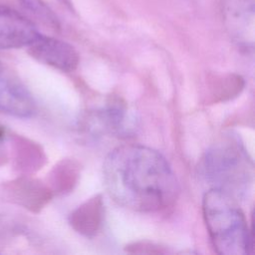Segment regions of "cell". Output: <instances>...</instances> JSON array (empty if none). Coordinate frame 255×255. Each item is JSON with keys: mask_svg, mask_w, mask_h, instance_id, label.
<instances>
[{"mask_svg": "<svg viewBox=\"0 0 255 255\" xmlns=\"http://www.w3.org/2000/svg\"><path fill=\"white\" fill-rule=\"evenodd\" d=\"M105 214L103 196L96 194L78 206L69 217L72 228L86 237L96 236L102 228Z\"/></svg>", "mask_w": 255, "mask_h": 255, "instance_id": "obj_9", "label": "cell"}, {"mask_svg": "<svg viewBox=\"0 0 255 255\" xmlns=\"http://www.w3.org/2000/svg\"><path fill=\"white\" fill-rule=\"evenodd\" d=\"M244 88V80L237 74L215 77L210 84L209 103L225 102L237 97Z\"/></svg>", "mask_w": 255, "mask_h": 255, "instance_id": "obj_11", "label": "cell"}, {"mask_svg": "<svg viewBox=\"0 0 255 255\" xmlns=\"http://www.w3.org/2000/svg\"><path fill=\"white\" fill-rule=\"evenodd\" d=\"M4 193L14 203L31 211H40L52 198L50 186L38 179L20 177L4 184Z\"/></svg>", "mask_w": 255, "mask_h": 255, "instance_id": "obj_8", "label": "cell"}, {"mask_svg": "<svg viewBox=\"0 0 255 255\" xmlns=\"http://www.w3.org/2000/svg\"><path fill=\"white\" fill-rule=\"evenodd\" d=\"M28 52L37 61L62 72H72L79 64V54L72 45L41 34L28 46Z\"/></svg>", "mask_w": 255, "mask_h": 255, "instance_id": "obj_6", "label": "cell"}, {"mask_svg": "<svg viewBox=\"0 0 255 255\" xmlns=\"http://www.w3.org/2000/svg\"><path fill=\"white\" fill-rule=\"evenodd\" d=\"M40 33L22 14L0 5V49L28 47Z\"/></svg>", "mask_w": 255, "mask_h": 255, "instance_id": "obj_7", "label": "cell"}, {"mask_svg": "<svg viewBox=\"0 0 255 255\" xmlns=\"http://www.w3.org/2000/svg\"><path fill=\"white\" fill-rule=\"evenodd\" d=\"M202 213L211 243L218 254L252 253L253 226L249 229L245 216L233 196L211 188L203 196Z\"/></svg>", "mask_w": 255, "mask_h": 255, "instance_id": "obj_2", "label": "cell"}, {"mask_svg": "<svg viewBox=\"0 0 255 255\" xmlns=\"http://www.w3.org/2000/svg\"><path fill=\"white\" fill-rule=\"evenodd\" d=\"M80 176V164L73 158L59 161L50 174V188L53 192L67 193L73 190Z\"/></svg>", "mask_w": 255, "mask_h": 255, "instance_id": "obj_10", "label": "cell"}, {"mask_svg": "<svg viewBox=\"0 0 255 255\" xmlns=\"http://www.w3.org/2000/svg\"><path fill=\"white\" fill-rule=\"evenodd\" d=\"M126 250L129 253H140V254L141 253L161 254V253L167 252V250L163 249V247H160L158 245H155L147 241H139V242H134L129 245H127Z\"/></svg>", "mask_w": 255, "mask_h": 255, "instance_id": "obj_12", "label": "cell"}, {"mask_svg": "<svg viewBox=\"0 0 255 255\" xmlns=\"http://www.w3.org/2000/svg\"><path fill=\"white\" fill-rule=\"evenodd\" d=\"M36 112L35 101L16 75L0 62V113L29 118Z\"/></svg>", "mask_w": 255, "mask_h": 255, "instance_id": "obj_4", "label": "cell"}, {"mask_svg": "<svg viewBox=\"0 0 255 255\" xmlns=\"http://www.w3.org/2000/svg\"><path fill=\"white\" fill-rule=\"evenodd\" d=\"M202 171L212 188L238 196L252 179V162L235 138L223 139L210 147L202 159Z\"/></svg>", "mask_w": 255, "mask_h": 255, "instance_id": "obj_3", "label": "cell"}, {"mask_svg": "<svg viewBox=\"0 0 255 255\" xmlns=\"http://www.w3.org/2000/svg\"><path fill=\"white\" fill-rule=\"evenodd\" d=\"M103 173L109 194L120 205L139 212H154L173 204L178 183L166 159L141 144H124L105 159Z\"/></svg>", "mask_w": 255, "mask_h": 255, "instance_id": "obj_1", "label": "cell"}, {"mask_svg": "<svg viewBox=\"0 0 255 255\" xmlns=\"http://www.w3.org/2000/svg\"><path fill=\"white\" fill-rule=\"evenodd\" d=\"M222 16L230 36L241 46L249 48L254 42L255 0H224Z\"/></svg>", "mask_w": 255, "mask_h": 255, "instance_id": "obj_5", "label": "cell"}]
</instances>
